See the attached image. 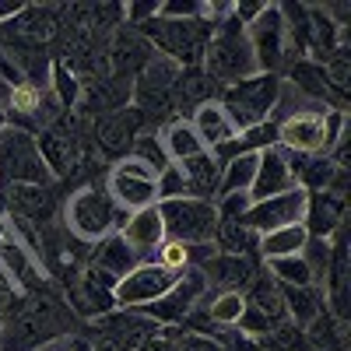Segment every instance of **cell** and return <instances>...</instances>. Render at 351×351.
<instances>
[{"label": "cell", "instance_id": "6", "mask_svg": "<svg viewBox=\"0 0 351 351\" xmlns=\"http://www.w3.org/2000/svg\"><path fill=\"white\" fill-rule=\"evenodd\" d=\"M158 215H162L165 239L183 243V246L215 243V228H218L215 204H208V200H193V197L162 200V204H158Z\"/></svg>", "mask_w": 351, "mask_h": 351}, {"label": "cell", "instance_id": "17", "mask_svg": "<svg viewBox=\"0 0 351 351\" xmlns=\"http://www.w3.org/2000/svg\"><path fill=\"white\" fill-rule=\"evenodd\" d=\"M36 148H39V155H43V165H46L49 176H53V183L67 180V176L77 169V162H81V155H77V137H74L67 127H60V123L43 127V130L36 134Z\"/></svg>", "mask_w": 351, "mask_h": 351}, {"label": "cell", "instance_id": "11", "mask_svg": "<svg viewBox=\"0 0 351 351\" xmlns=\"http://www.w3.org/2000/svg\"><path fill=\"white\" fill-rule=\"evenodd\" d=\"M180 64L169 60V56H158L144 67L134 81H130V106L137 112H158V109H169L172 106V88L180 81Z\"/></svg>", "mask_w": 351, "mask_h": 351}, {"label": "cell", "instance_id": "41", "mask_svg": "<svg viewBox=\"0 0 351 351\" xmlns=\"http://www.w3.org/2000/svg\"><path fill=\"white\" fill-rule=\"evenodd\" d=\"M250 204H253L250 193H221V197H215V215H218V221H243Z\"/></svg>", "mask_w": 351, "mask_h": 351}, {"label": "cell", "instance_id": "21", "mask_svg": "<svg viewBox=\"0 0 351 351\" xmlns=\"http://www.w3.org/2000/svg\"><path fill=\"white\" fill-rule=\"evenodd\" d=\"M109 60H112V77H120V81H134L144 67H148L155 60V49L152 43L137 36V32H116V43L109 49Z\"/></svg>", "mask_w": 351, "mask_h": 351}, {"label": "cell", "instance_id": "18", "mask_svg": "<svg viewBox=\"0 0 351 351\" xmlns=\"http://www.w3.org/2000/svg\"><path fill=\"white\" fill-rule=\"evenodd\" d=\"M208 281V288L215 291H243L250 285V278L256 274V263L253 256H239V253H211L208 260L197 267Z\"/></svg>", "mask_w": 351, "mask_h": 351}, {"label": "cell", "instance_id": "44", "mask_svg": "<svg viewBox=\"0 0 351 351\" xmlns=\"http://www.w3.org/2000/svg\"><path fill=\"white\" fill-rule=\"evenodd\" d=\"M134 351H180V344H176V330H169V327H162L158 334H152V337H144Z\"/></svg>", "mask_w": 351, "mask_h": 351}, {"label": "cell", "instance_id": "34", "mask_svg": "<svg viewBox=\"0 0 351 351\" xmlns=\"http://www.w3.org/2000/svg\"><path fill=\"white\" fill-rule=\"evenodd\" d=\"M302 330H306V344H309L313 351H344V341H348L344 319L330 316L327 309L319 313L309 327H302Z\"/></svg>", "mask_w": 351, "mask_h": 351}, {"label": "cell", "instance_id": "12", "mask_svg": "<svg viewBox=\"0 0 351 351\" xmlns=\"http://www.w3.org/2000/svg\"><path fill=\"white\" fill-rule=\"evenodd\" d=\"M278 127V148L291 155H327V106L302 109L295 116H285Z\"/></svg>", "mask_w": 351, "mask_h": 351}, {"label": "cell", "instance_id": "20", "mask_svg": "<svg viewBox=\"0 0 351 351\" xmlns=\"http://www.w3.org/2000/svg\"><path fill=\"white\" fill-rule=\"evenodd\" d=\"M295 186L291 180V169H288V158H285V148H263L260 158H256V176H253V186H250V200H267V197H278V193H288Z\"/></svg>", "mask_w": 351, "mask_h": 351}, {"label": "cell", "instance_id": "48", "mask_svg": "<svg viewBox=\"0 0 351 351\" xmlns=\"http://www.w3.org/2000/svg\"><path fill=\"white\" fill-rule=\"evenodd\" d=\"M0 327H4V316H0Z\"/></svg>", "mask_w": 351, "mask_h": 351}, {"label": "cell", "instance_id": "28", "mask_svg": "<svg viewBox=\"0 0 351 351\" xmlns=\"http://www.w3.org/2000/svg\"><path fill=\"white\" fill-rule=\"evenodd\" d=\"M281 299H285V313H288V324L291 327H309L313 319L327 309L324 302V288L319 285H306V288H285L281 285Z\"/></svg>", "mask_w": 351, "mask_h": 351}, {"label": "cell", "instance_id": "37", "mask_svg": "<svg viewBox=\"0 0 351 351\" xmlns=\"http://www.w3.org/2000/svg\"><path fill=\"white\" fill-rule=\"evenodd\" d=\"M267 274L285 285V288H306V285H316L313 271H309V263L299 256H278V260H267Z\"/></svg>", "mask_w": 351, "mask_h": 351}, {"label": "cell", "instance_id": "46", "mask_svg": "<svg viewBox=\"0 0 351 351\" xmlns=\"http://www.w3.org/2000/svg\"><path fill=\"white\" fill-rule=\"evenodd\" d=\"M56 351H92V344L81 341V337H64L60 344H56Z\"/></svg>", "mask_w": 351, "mask_h": 351}, {"label": "cell", "instance_id": "31", "mask_svg": "<svg viewBox=\"0 0 351 351\" xmlns=\"http://www.w3.org/2000/svg\"><path fill=\"white\" fill-rule=\"evenodd\" d=\"M309 243V232L299 225H285V228H274V232H263L256 236V253L263 260H278V256H299Z\"/></svg>", "mask_w": 351, "mask_h": 351}, {"label": "cell", "instance_id": "14", "mask_svg": "<svg viewBox=\"0 0 351 351\" xmlns=\"http://www.w3.org/2000/svg\"><path fill=\"white\" fill-rule=\"evenodd\" d=\"M302 215H306V190L291 186L288 193L250 204L243 225L250 232H256V236H263V232H274V228H285V225H299Z\"/></svg>", "mask_w": 351, "mask_h": 351}, {"label": "cell", "instance_id": "26", "mask_svg": "<svg viewBox=\"0 0 351 351\" xmlns=\"http://www.w3.org/2000/svg\"><path fill=\"white\" fill-rule=\"evenodd\" d=\"M180 172H183V180H186V197L215 204L218 183H221V165L215 162L211 152H200L197 158L180 162Z\"/></svg>", "mask_w": 351, "mask_h": 351}, {"label": "cell", "instance_id": "30", "mask_svg": "<svg viewBox=\"0 0 351 351\" xmlns=\"http://www.w3.org/2000/svg\"><path fill=\"white\" fill-rule=\"evenodd\" d=\"M197 309H204V316H208L218 330H232L239 324L243 309H246V299H243V291H215V288H208L200 295Z\"/></svg>", "mask_w": 351, "mask_h": 351}, {"label": "cell", "instance_id": "8", "mask_svg": "<svg viewBox=\"0 0 351 351\" xmlns=\"http://www.w3.org/2000/svg\"><path fill=\"white\" fill-rule=\"evenodd\" d=\"M106 193L116 200V208L134 215L144 208H155L158 204V190H155V172L137 162V158H120L112 162L109 176H106Z\"/></svg>", "mask_w": 351, "mask_h": 351}, {"label": "cell", "instance_id": "45", "mask_svg": "<svg viewBox=\"0 0 351 351\" xmlns=\"http://www.w3.org/2000/svg\"><path fill=\"white\" fill-rule=\"evenodd\" d=\"M25 8H28V4H21V0H0V25L14 21V18H18Z\"/></svg>", "mask_w": 351, "mask_h": 351}, {"label": "cell", "instance_id": "36", "mask_svg": "<svg viewBox=\"0 0 351 351\" xmlns=\"http://www.w3.org/2000/svg\"><path fill=\"white\" fill-rule=\"evenodd\" d=\"M215 250L218 253L250 256L256 250V232H250L243 221H218V228H215Z\"/></svg>", "mask_w": 351, "mask_h": 351}, {"label": "cell", "instance_id": "3", "mask_svg": "<svg viewBox=\"0 0 351 351\" xmlns=\"http://www.w3.org/2000/svg\"><path fill=\"white\" fill-rule=\"evenodd\" d=\"M144 39L158 49V56H169L180 67H200L204 49L211 39V21L208 18H186V21H172V18H155L144 25Z\"/></svg>", "mask_w": 351, "mask_h": 351}, {"label": "cell", "instance_id": "27", "mask_svg": "<svg viewBox=\"0 0 351 351\" xmlns=\"http://www.w3.org/2000/svg\"><path fill=\"white\" fill-rule=\"evenodd\" d=\"M243 299L246 306H253L256 313H263L271 324H288V313H285V299H281V285L267 274V271H256L250 278V285L243 288Z\"/></svg>", "mask_w": 351, "mask_h": 351}, {"label": "cell", "instance_id": "25", "mask_svg": "<svg viewBox=\"0 0 351 351\" xmlns=\"http://www.w3.org/2000/svg\"><path fill=\"white\" fill-rule=\"evenodd\" d=\"M137 263H141V256L127 246V239L120 236V232H112V236L99 239L92 246V253H88V267H99V271H106L116 281H120L123 274H130Z\"/></svg>", "mask_w": 351, "mask_h": 351}, {"label": "cell", "instance_id": "29", "mask_svg": "<svg viewBox=\"0 0 351 351\" xmlns=\"http://www.w3.org/2000/svg\"><path fill=\"white\" fill-rule=\"evenodd\" d=\"M158 141H162V148H165V155H169L172 165H180V162H186V158H197L200 152H208V148L200 144V137L193 134V127H190L186 116H176V120H169V123L158 130Z\"/></svg>", "mask_w": 351, "mask_h": 351}, {"label": "cell", "instance_id": "38", "mask_svg": "<svg viewBox=\"0 0 351 351\" xmlns=\"http://www.w3.org/2000/svg\"><path fill=\"white\" fill-rule=\"evenodd\" d=\"M130 158L144 162L155 176H158L165 165H172V162H169V155H165V148H162V141H158V134H137L134 148H130Z\"/></svg>", "mask_w": 351, "mask_h": 351}, {"label": "cell", "instance_id": "23", "mask_svg": "<svg viewBox=\"0 0 351 351\" xmlns=\"http://www.w3.org/2000/svg\"><path fill=\"white\" fill-rule=\"evenodd\" d=\"M302 228L309 232V239H330L337 228H344V200L319 190V193H306V215H302Z\"/></svg>", "mask_w": 351, "mask_h": 351}, {"label": "cell", "instance_id": "15", "mask_svg": "<svg viewBox=\"0 0 351 351\" xmlns=\"http://www.w3.org/2000/svg\"><path fill=\"white\" fill-rule=\"evenodd\" d=\"M95 324H99V348L102 351H134L144 337L162 330L158 324H152L137 309H112L109 316L95 319Z\"/></svg>", "mask_w": 351, "mask_h": 351}, {"label": "cell", "instance_id": "22", "mask_svg": "<svg viewBox=\"0 0 351 351\" xmlns=\"http://www.w3.org/2000/svg\"><path fill=\"white\" fill-rule=\"evenodd\" d=\"M120 236L127 239V246H130L141 260H148V256L165 243V228H162L158 204H155V208H144V211L127 215L123 225H120Z\"/></svg>", "mask_w": 351, "mask_h": 351}, {"label": "cell", "instance_id": "35", "mask_svg": "<svg viewBox=\"0 0 351 351\" xmlns=\"http://www.w3.org/2000/svg\"><path fill=\"white\" fill-rule=\"evenodd\" d=\"M256 158L260 155H239L221 165V183H218V197L221 193H250L253 176H256Z\"/></svg>", "mask_w": 351, "mask_h": 351}, {"label": "cell", "instance_id": "43", "mask_svg": "<svg viewBox=\"0 0 351 351\" xmlns=\"http://www.w3.org/2000/svg\"><path fill=\"white\" fill-rule=\"evenodd\" d=\"M123 18L130 25H148L158 18V0H134V4L123 8Z\"/></svg>", "mask_w": 351, "mask_h": 351}, {"label": "cell", "instance_id": "19", "mask_svg": "<svg viewBox=\"0 0 351 351\" xmlns=\"http://www.w3.org/2000/svg\"><path fill=\"white\" fill-rule=\"evenodd\" d=\"M8 208H11V218L18 221H32L36 228L49 225L56 218V193L53 186H28V183H11L8 190Z\"/></svg>", "mask_w": 351, "mask_h": 351}, {"label": "cell", "instance_id": "49", "mask_svg": "<svg viewBox=\"0 0 351 351\" xmlns=\"http://www.w3.org/2000/svg\"><path fill=\"white\" fill-rule=\"evenodd\" d=\"M0 309H4V302H0Z\"/></svg>", "mask_w": 351, "mask_h": 351}, {"label": "cell", "instance_id": "9", "mask_svg": "<svg viewBox=\"0 0 351 351\" xmlns=\"http://www.w3.org/2000/svg\"><path fill=\"white\" fill-rule=\"evenodd\" d=\"M180 281L176 271H165L162 263L155 260H141L130 274H123L112 288V299H116V309H144L158 302L165 291Z\"/></svg>", "mask_w": 351, "mask_h": 351}, {"label": "cell", "instance_id": "5", "mask_svg": "<svg viewBox=\"0 0 351 351\" xmlns=\"http://www.w3.org/2000/svg\"><path fill=\"white\" fill-rule=\"evenodd\" d=\"M246 43L253 49V60L260 74H278L281 67L295 64V53L288 43V28L281 4H263V11L246 25Z\"/></svg>", "mask_w": 351, "mask_h": 351}, {"label": "cell", "instance_id": "32", "mask_svg": "<svg viewBox=\"0 0 351 351\" xmlns=\"http://www.w3.org/2000/svg\"><path fill=\"white\" fill-rule=\"evenodd\" d=\"M208 99H218V84L204 74L200 67H183L180 71V81H176L172 88V106H200V102H208Z\"/></svg>", "mask_w": 351, "mask_h": 351}, {"label": "cell", "instance_id": "16", "mask_svg": "<svg viewBox=\"0 0 351 351\" xmlns=\"http://www.w3.org/2000/svg\"><path fill=\"white\" fill-rule=\"evenodd\" d=\"M141 123H144V112H137L134 106H123L116 112H106L102 120L95 123V141H99V152L109 155V158H127L134 141L141 134Z\"/></svg>", "mask_w": 351, "mask_h": 351}, {"label": "cell", "instance_id": "2", "mask_svg": "<svg viewBox=\"0 0 351 351\" xmlns=\"http://www.w3.org/2000/svg\"><path fill=\"white\" fill-rule=\"evenodd\" d=\"M123 218H127V211L116 208V200L106 193V186H77L64 200V211H60L64 228L88 246H95L99 239L120 232Z\"/></svg>", "mask_w": 351, "mask_h": 351}, {"label": "cell", "instance_id": "7", "mask_svg": "<svg viewBox=\"0 0 351 351\" xmlns=\"http://www.w3.org/2000/svg\"><path fill=\"white\" fill-rule=\"evenodd\" d=\"M0 176H8L11 183L53 186V176L43 165V155L36 148V134H25L14 127L0 130Z\"/></svg>", "mask_w": 351, "mask_h": 351}, {"label": "cell", "instance_id": "42", "mask_svg": "<svg viewBox=\"0 0 351 351\" xmlns=\"http://www.w3.org/2000/svg\"><path fill=\"white\" fill-rule=\"evenodd\" d=\"M176 344H180V351H225L218 337L190 334V330H176Z\"/></svg>", "mask_w": 351, "mask_h": 351}, {"label": "cell", "instance_id": "33", "mask_svg": "<svg viewBox=\"0 0 351 351\" xmlns=\"http://www.w3.org/2000/svg\"><path fill=\"white\" fill-rule=\"evenodd\" d=\"M81 77L74 74V67H71V60H56L53 67H49V99L60 106L64 112H71L77 102H81Z\"/></svg>", "mask_w": 351, "mask_h": 351}, {"label": "cell", "instance_id": "4", "mask_svg": "<svg viewBox=\"0 0 351 351\" xmlns=\"http://www.w3.org/2000/svg\"><path fill=\"white\" fill-rule=\"evenodd\" d=\"M281 88V74H253L239 84H228L218 92V102L225 106L228 120L236 123V130H250L271 120V109Z\"/></svg>", "mask_w": 351, "mask_h": 351}, {"label": "cell", "instance_id": "13", "mask_svg": "<svg viewBox=\"0 0 351 351\" xmlns=\"http://www.w3.org/2000/svg\"><path fill=\"white\" fill-rule=\"evenodd\" d=\"M112 288H116V278H109L99 267H84L74 281H67L71 313H77L81 319H102V316H109L116 309Z\"/></svg>", "mask_w": 351, "mask_h": 351}, {"label": "cell", "instance_id": "1", "mask_svg": "<svg viewBox=\"0 0 351 351\" xmlns=\"http://www.w3.org/2000/svg\"><path fill=\"white\" fill-rule=\"evenodd\" d=\"M200 71L218 84V92H221V88H228V84H239V81L260 74L256 71V60H253V49L246 43V25L236 21L232 4L211 25V39H208V49H204Z\"/></svg>", "mask_w": 351, "mask_h": 351}, {"label": "cell", "instance_id": "40", "mask_svg": "<svg viewBox=\"0 0 351 351\" xmlns=\"http://www.w3.org/2000/svg\"><path fill=\"white\" fill-rule=\"evenodd\" d=\"M155 190H158V204H162V200H180V197H186V180H183L180 165H165V169L155 176Z\"/></svg>", "mask_w": 351, "mask_h": 351}, {"label": "cell", "instance_id": "39", "mask_svg": "<svg viewBox=\"0 0 351 351\" xmlns=\"http://www.w3.org/2000/svg\"><path fill=\"white\" fill-rule=\"evenodd\" d=\"M148 260H155V263H162L165 271H176V274H183L186 267H193V260H190V246H183V243H172V239H165Z\"/></svg>", "mask_w": 351, "mask_h": 351}, {"label": "cell", "instance_id": "47", "mask_svg": "<svg viewBox=\"0 0 351 351\" xmlns=\"http://www.w3.org/2000/svg\"><path fill=\"white\" fill-rule=\"evenodd\" d=\"M64 341V337H60ZM60 341H53V344H46V348H39V351H56V344H60Z\"/></svg>", "mask_w": 351, "mask_h": 351}, {"label": "cell", "instance_id": "24", "mask_svg": "<svg viewBox=\"0 0 351 351\" xmlns=\"http://www.w3.org/2000/svg\"><path fill=\"white\" fill-rule=\"evenodd\" d=\"M190 127H193V134L200 137V144L208 152H215V148H221L225 141H232L239 130H236V123L228 120V112H225V106L218 102V99H208V102H200L190 116Z\"/></svg>", "mask_w": 351, "mask_h": 351}, {"label": "cell", "instance_id": "10", "mask_svg": "<svg viewBox=\"0 0 351 351\" xmlns=\"http://www.w3.org/2000/svg\"><path fill=\"white\" fill-rule=\"evenodd\" d=\"M204 291H208V281H204V274H200L197 267H186V271L180 274V281H176L158 302L144 306V309H137V313L148 316L152 324H158V327H169V330H172V327H183V319L197 309V302H200Z\"/></svg>", "mask_w": 351, "mask_h": 351}]
</instances>
